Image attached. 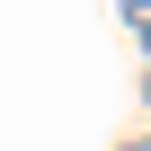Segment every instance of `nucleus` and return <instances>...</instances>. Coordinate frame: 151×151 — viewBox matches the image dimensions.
Segmentation results:
<instances>
[{"label": "nucleus", "instance_id": "nucleus-1", "mask_svg": "<svg viewBox=\"0 0 151 151\" xmlns=\"http://www.w3.org/2000/svg\"><path fill=\"white\" fill-rule=\"evenodd\" d=\"M124 18H133V27H142V18H151V0H124Z\"/></svg>", "mask_w": 151, "mask_h": 151}, {"label": "nucleus", "instance_id": "nucleus-2", "mask_svg": "<svg viewBox=\"0 0 151 151\" xmlns=\"http://www.w3.org/2000/svg\"><path fill=\"white\" fill-rule=\"evenodd\" d=\"M116 151H151V133H133V142H116Z\"/></svg>", "mask_w": 151, "mask_h": 151}, {"label": "nucleus", "instance_id": "nucleus-3", "mask_svg": "<svg viewBox=\"0 0 151 151\" xmlns=\"http://www.w3.org/2000/svg\"><path fill=\"white\" fill-rule=\"evenodd\" d=\"M142 107H151V62H142Z\"/></svg>", "mask_w": 151, "mask_h": 151}, {"label": "nucleus", "instance_id": "nucleus-4", "mask_svg": "<svg viewBox=\"0 0 151 151\" xmlns=\"http://www.w3.org/2000/svg\"><path fill=\"white\" fill-rule=\"evenodd\" d=\"M142 62H151V18H142Z\"/></svg>", "mask_w": 151, "mask_h": 151}]
</instances>
